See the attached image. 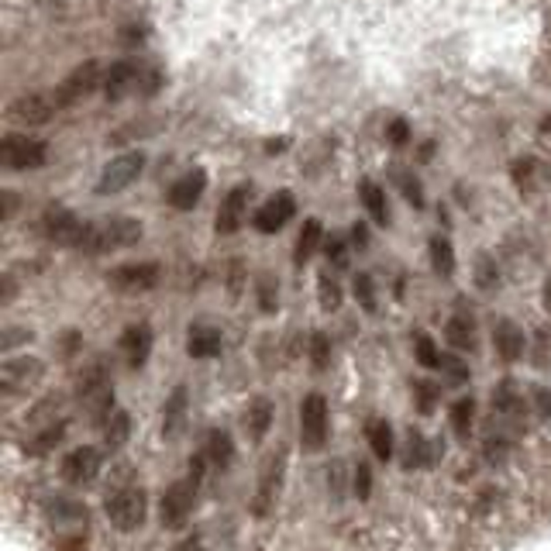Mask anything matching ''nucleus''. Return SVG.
Listing matches in <instances>:
<instances>
[{
  "mask_svg": "<svg viewBox=\"0 0 551 551\" xmlns=\"http://www.w3.org/2000/svg\"><path fill=\"white\" fill-rule=\"evenodd\" d=\"M142 235H145V224L138 218H125V214L87 220L80 252H87V255H104V252H117V248H132V245L142 242Z\"/></svg>",
  "mask_w": 551,
  "mask_h": 551,
  "instance_id": "obj_1",
  "label": "nucleus"
},
{
  "mask_svg": "<svg viewBox=\"0 0 551 551\" xmlns=\"http://www.w3.org/2000/svg\"><path fill=\"white\" fill-rule=\"evenodd\" d=\"M104 510H108V521L121 530V534H132V530L142 528L145 517H149V493H145L138 483L117 486L114 493H108Z\"/></svg>",
  "mask_w": 551,
  "mask_h": 551,
  "instance_id": "obj_2",
  "label": "nucleus"
},
{
  "mask_svg": "<svg viewBox=\"0 0 551 551\" xmlns=\"http://www.w3.org/2000/svg\"><path fill=\"white\" fill-rule=\"evenodd\" d=\"M0 162H4V169H11V173L42 169L45 162H48V145H45L42 138L11 132V134H4V142H0Z\"/></svg>",
  "mask_w": 551,
  "mask_h": 551,
  "instance_id": "obj_3",
  "label": "nucleus"
},
{
  "mask_svg": "<svg viewBox=\"0 0 551 551\" xmlns=\"http://www.w3.org/2000/svg\"><path fill=\"white\" fill-rule=\"evenodd\" d=\"M331 435V410L324 393H307L300 400V444L307 452H321Z\"/></svg>",
  "mask_w": 551,
  "mask_h": 551,
  "instance_id": "obj_4",
  "label": "nucleus"
},
{
  "mask_svg": "<svg viewBox=\"0 0 551 551\" xmlns=\"http://www.w3.org/2000/svg\"><path fill=\"white\" fill-rule=\"evenodd\" d=\"M197 489H200L197 479L186 476V479H176V483L162 493V504H159V521H162V528L176 530L190 521V513L197 507Z\"/></svg>",
  "mask_w": 551,
  "mask_h": 551,
  "instance_id": "obj_5",
  "label": "nucleus"
},
{
  "mask_svg": "<svg viewBox=\"0 0 551 551\" xmlns=\"http://www.w3.org/2000/svg\"><path fill=\"white\" fill-rule=\"evenodd\" d=\"M93 90H104V69H100V63H80V66L69 73L66 80L56 87V104H59V110L63 108H76V104H83Z\"/></svg>",
  "mask_w": 551,
  "mask_h": 551,
  "instance_id": "obj_6",
  "label": "nucleus"
},
{
  "mask_svg": "<svg viewBox=\"0 0 551 551\" xmlns=\"http://www.w3.org/2000/svg\"><path fill=\"white\" fill-rule=\"evenodd\" d=\"M42 375H45L42 358H35V355H14V358H7L0 366V393H4V400L22 397Z\"/></svg>",
  "mask_w": 551,
  "mask_h": 551,
  "instance_id": "obj_7",
  "label": "nucleus"
},
{
  "mask_svg": "<svg viewBox=\"0 0 551 551\" xmlns=\"http://www.w3.org/2000/svg\"><path fill=\"white\" fill-rule=\"evenodd\" d=\"M142 169H145V152H125L117 155V159H110L108 166H104V173L97 179V197H114V194H121V190H128L132 183H138L142 176Z\"/></svg>",
  "mask_w": 551,
  "mask_h": 551,
  "instance_id": "obj_8",
  "label": "nucleus"
},
{
  "mask_svg": "<svg viewBox=\"0 0 551 551\" xmlns=\"http://www.w3.org/2000/svg\"><path fill=\"white\" fill-rule=\"evenodd\" d=\"M283 479H287V452H272L259 469V486H255V496H252L255 517H265L272 510V504L283 493Z\"/></svg>",
  "mask_w": 551,
  "mask_h": 551,
  "instance_id": "obj_9",
  "label": "nucleus"
},
{
  "mask_svg": "<svg viewBox=\"0 0 551 551\" xmlns=\"http://www.w3.org/2000/svg\"><path fill=\"white\" fill-rule=\"evenodd\" d=\"M39 231L42 238L56 245H66V248H80L83 242V231H87V220H80L69 207H45V214L39 218Z\"/></svg>",
  "mask_w": 551,
  "mask_h": 551,
  "instance_id": "obj_10",
  "label": "nucleus"
},
{
  "mask_svg": "<svg viewBox=\"0 0 551 551\" xmlns=\"http://www.w3.org/2000/svg\"><path fill=\"white\" fill-rule=\"evenodd\" d=\"M100 469H104V455H100V448H93V444H80V448L66 452V459H63V465H59V476H63V483L66 486L83 489V486L97 483Z\"/></svg>",
  "mask_w": 551,
  "mask_h": 551,
  "instance_id": "obj_11",
  "label": "nucleus"
},
{
  "mask_svg": "<svg viewBox=\"0 0 551 551\" xmlns=\"http://www.w3.org/2000/svg\"><path fill=\"white\" fill-rule=\"evenodd\" d=\"M59 110L52 93H22L7 104V121L22 125V128H42L52 121V114Z\"/></svg>",
  "mask_w": 551,
  "mask_h": 551,
  "instance_id": "obj_12",
  "label": "nucleus"
},
{
  "mask_svg": "<svg viewBox=\"0 0 551 551\" xmlns=\"http://www.w3.org/2000/svg\"><path fill=\"white\" fill-rule=\"evenodd\" d=\"M159 280H162L159 263H125L108 272V287L117 293H149L159 287Z\"/></svg>",
  "mask_w": 551,
  "mask_h": 551,
  "instance_id": "obj_13",
  "label": "nucleus"
},
{
  "mask_svg": "<svg viewBox=\"0 0 551 551\" xmlns=\"http://www.w3.org/2000/svg\"><path fill=\"white\" fill-rule=\"evenodd\" d=\"M293 214H297V200H293L289 190H280V194H272V197L255 211L252 224H255V231H263V235H276V231H283L289 220H293Z\"/></svg>",
  "mask_w": 551,
  "mask_h": 551,
  "instance_id": "obj_14",
  "label": "nucleus"
},
{
  "mask_svg": "<svg viewBox=\"0 0 551 551\" xmlns=\"http://www.w3.org/2000/svg\"><path fill=\"white\" fill-rule=\"evenodd\" d=\"M248 197H252V186L248 183H238V186H231L224 194L218 214H214V231L218 235H235L242 228L245 214H248Z\"/></svg>",
  "mask_w": 551,
  "mask_h": 551,
  "instance_id": "obj_15",
  "label": "nucleus"
},
{
  "mask_svg": "<svg viewBox=\"0 0 551 551\" xmlns=\"http://www.w3.org/2000/svg\"><path fill=\"white\" fill-rule=\"evenodd\" d=\"M121 352H125V362L132 366V369H142L145 362H149V355H152V345H155V331L152 324H145V321H138V324H128V328L121 331Z\"/></svg>",
  "mask_w": 551,
  "mask_h": 551,
  "instance_id": "obj_16",
  "label": "nucleus"
},
{
  "mask_svg": "<svg viewBox=\"0 0 551 551\" xmlns=\"http://www.w3.org/2000/svg\"><path fill=\"white\" fill-rule=\"evenodd\" d=\"M207 194V173L203 169H190V173H183V176L166 190V203L173 207V211H194L200 200Z\"/></svg>",
  "mask_w": 551,
  "mask_h": 551,
  "instance_id": "obj_17",
  "label": "nucleus"
},
{
  "mask_svg": "<svg viewBox=\"0 0 551 551\" xmlns=\"http://www.w3.org/2000/svg\"><path fill=\"white\" fill-rule=\"evenodd\" d=\"M142 83V69L134 66L132 59H121L104 73V97L108 100H125L132 90H138Z\"/></svg>",
  "mask_w": 551,
  "mask_h": 551,
  "instance_id": "obj_18",
  "label": "nucleus"
},
{
  "mask_svg": "<svg viewBox=\"0 0 551 551\" xmlns=\"http://www.w3.org/2000/svg\"><path fill=\"white\" fill-rule=\"evenodd\" d=\"M493 349H496V355L504 358V362H517L521 355H524V349H528V338H524V328L521 324H513V321H496L493 324Z\"/></svg>",
  "mask_w": 551,
  "mask_h": 551,
  "instance_id": "obj_19",
  "label": "nucleus"
},
{
  "mask_svg": "<svg viewBox=\"0 0 551 551\" xmlns=\"http://www.w3.org/2000/svg\"><path fill=\"white\" fill-rule=\"evenodd\" d=\"M224 349V334L214 324H190L186 331V355L190 358H218Z\"/></svg>",
  "mask_w": 551,
  "mask_h": 551,
  "instance_id": "obj_20",
  "label": "nucleus"
},
{
  "mask_svg": "<svg viewBox=\"0 0 551 551\" xmlns=\"http://www.w3.org/2000/svg\"><path fill=\"white\" fill-rule=\"evenodd\" d=\"M48 521H56L69 534H83V528H87V507L76 504V500H66V496H56V500H48Z\"/></svg>",
  "mask_w": 551,
  "mask_h": 551,
  "instance_id": "obj_21",
  "label": "nucleus"
},
{
  "mask_svg": "<svg viewBox=\"0 0 551 551\" xmlns=\"http://www.w3.org/2000/svg\"><path fill=\"white\" fill-rule=\"evenodd\" d=\"M444 338H448L452 349L472 352V349H476V317H472L469 310L459 307L452 317H448V324H444Z\"/></svg>",
  "mask_w": 551,
  "mask_h": 551,
  "instance_id": "obj_22",
  "label": "nucleus"
},
{
  "mask_svg": "<svg viewBox=\"0 0 551 551\" xmlns=\"http://www.w3.org/2000/svg\"><path fill=\"white\" fill-rule=\"evenodd\" d=\"M203 459L220 465V469H228V465L235 462V438H231V431L211 427V431L203 435Z\"/></svg>",
  "mask_w": 551,
  "mask_h": 551,
  "instance_id": "obj_23",
  "label": "nucleus"
},
{
  "mask_svg": "<svg viewBox=\"0 0 551 551\" xmlns=\"http://www.w3.org/2000/svg\"><path fill=\"white\" fill-rule=\"evenodd\" d=\"M321 238H324V224L317 218H307L304 220V228H300V235H297V248H293V265L297 269H304V265L317 255V248H321Z\"/></svg>",
  "mask_w": 551,
  "mask_h": 551,
  "instance_id": "obj_24",
  "label": "nucleus"
},
{
  "mask_svg": "<svg viewBox=\"0 0 551 551\" xmlns=\"http://www.w3.org/2000/svg\"><path fill=\"white\" fill-rule=\"evenodd\" d=\"M272 420H276V407H272V400H252L248 403V410H245V431H248V438L252 441H263L269 435V427H272Z\"/></svg>",
  "mask_w": 551,
  "mask_h": 551,
  "instance_id": "obj_25",
  "label": "nucleus"
},
{
  "mask_svg": "<svg viewBox=\"0 0 551 551\" xmlns=\"http://www.w3.org/2000/svg\"><path fill=\"white\" fill-rule=\"evenodd\" d=\"M186 407H190V397H186V386H176L169 400L162 403V435L166 438H176L183 431V420H186Z\"/></svg>",
  "mask_w": 551,
  "mask_h": 551,
  "instance_id": "obj_26",
  "label": "nucleus"
},
{
  "mask_svg": "<svg viewBox=\"0 0 551 551\" xmlns=\"http://www.w3.org/2000/svg\"><path fill=\"white\" fill-rule=\"evenodd\" d=\"M66 438V420H52V424H45V427H39L31 438L24 441V455H31V459H42V455H48L59 441Z\"/></svg>",
  "mask_w": 551,
  "mask_h": 551,
  "instance_id": "obj_27",
  "label": "nucleus"
},
{
  "mask_svg": "<svg viewBox=\"0 0 551 551\" xmlns=\"http://www.w3.org/2000/svg\"><path fill=\"white\" fill-rule=\"evenodd\" d=\"M358 197H362V203H366V211H369V218L375 220V224H390V203H386V190L375 183V179H362L358 183Z\"/></svg>",
  "mask_w": 551,
  "mask_h": 551,
  "instance_id": "obj_28",
  "label": "nucleus"
},
{
  "mask_svg": "<svg viewBox=\"0 0 551 551\" xmlns=\"http://www.w3.org/2000/svg\"><path fill=\"white\" fill-rule=\"evenodd\" d=\"M366 438H369V448H373V455L379 459V462H390V459H393L397 441H393V427H390V420L373 418L369 420V427H366Z\"/></svg>",
  "mask_w": 551,
  "mask_h": 551,
  "instance_id": "obj_29",
  "label": "nucleus"
},
{
  "mask_svg": "<svg viewBox=\"0 0 551 551\" xmlns=\"http://www.w3.org/2000/svg\"><path fill=\"white\" fill-rule=\"evenodd\" d=\"M100 435H104V448H110V452L125 448L128 438H132V414H128V410H114V414L100 424Z\"/></svg>",
  "mask_w": 551,
  "mask_h": 551,
  "instance_id": "obj_30",
  "label": "nucleus"
},
{
  "mask_svg": "<svg viewBox=\"0 0 551 551\" xmlns=\"http://www.w3.org/2000/svg\"><path fill=\"white\" fill-rule=\"evenodd\" d=\"M441 452H444L441 441H431V438H424L420 431H410V435H407V459H403V462L407 465H431V462H438Z\"/></svg>",
  "mask_w": 551,
  "mask_h": 551,
  "instance_id": "obj_31",
  "label": "nucleus"
},
{
  "mask_svg": "<svg viewBox=\"0 0 551 551\" xmlns=\"http://www.w3.org/2000/svg\"><path fill=\"white\" fill-rule=\"evenodd\" d=\"M427 252H431V269L438 272V276H455V248L452 242L444 238V235H435L431 242H427Z\"/></svg>",
  "mask_w": 551,
  "mask_h": 551,
  "instance_id": "obj_32",
  "label": "nucleus"
},
{
  "mask_svg": "<svg viewBox=\"0 0 551 551\" xmlns=\"http://www.w3.org/2000/svg\"><path fill=\"white\" fill-rule=\"evenodd\" d=\"M448 420H452V431H455V438H469V431H472V420H476V400L472 397H459L452 403V410H448Z\"/></svg>",
  "mask_w": 551,
  "mask_h": 551,
  "instance_id": "obj_33",
  "label": "nucleus"
},
{
  "mask_svg": "<svg viewBox=\"0 0 551 551\" xmlns=\"http://www.w3.org/2000/svg\"><path fill=\"white\" fill-rule=\"evenodd\" d=\"M414 355H418V362L424 369H441V362H444V355H441V349L435 345V338L427 331L414 334Z\"/></svg>",
  "mask_w": 551,
  "mask_h": 551,
  "instance_id": "obj_34",
  "label": "nucleus"
},
{
  "mask_svg": "<svg viewBox=\"0 0 551 551\" xmlns=\"http://www.w3.org/2000/svg\"><path fill=\"white\" fill-rule=\"evenodd\" d=\"M493 407L500 414H517L524 407V393H517V383L513 379H504L496 390H493Z\"/></svg>",
  "mask_w": 551,
  "mask_h": 551,
  "instance_id": "obj_35",
  "label": "nucleus"
},
{
  "mask_svg": "<svg viewBox=\"0 0 551 551\" xmlns=\"http://www.w3.org/2000/svg\"><path fill=\"white\" fill-rule=\"evenodd\" d=\"M307 358H310V366H314V373H324L331 366V338L324 331H314V334H310Z\"/></svg>",
  "mask_w": 551,
  "mask_h": 551,
  "instance_id": "obj_36",
  "label": "nucleus"
},
{
  "mask_svg": "<svg viewBox=\"0 0 551 551\" xmlns=\"http://www.w3.org/2000/svg\"><path fill=\"white\" fill-rule=\"evenodd\" d=\"M317 304H321V310H328V314L341 307V287H338V280L328 276V272L317 276Z\"/></svg>",
  "mask_w": 551,
  "mask_h": 551,
  "instance_id": "obj_37",
  "label": "nucleus"
},
{
  "mask_svg": "<svg viewBox=\"0 0 551 551\" xmlns=\"http://www.w3.org/2000/svg\"><path fill=\"white\" fill-rule=\"evenodd\" d=\"M476 287L483 289V293H493V289L500 287V269H496V263L489 255H483L476 263Z\"/></svg>",
  "mask_w": 551,
  "mask_h": 551,
  "instance_id": "obj_38",
  "label": "nucleus"
},
{
  "mask_svg": "<svg viewBox=\"0 0 551 551\" xmlns=\"http://www.w3.org/2000/svg\"><path fill=\"white\" fill-rule=\"evenodd\" d=\"M352 289H355V300L362 304V310H366V314H375V283H373V276L358 272Z\"/></svg>",
  "mask_w": 551,
  "mask_h": 551,
  "instance_id": "obj_39",
  "label": "nucleus"
},
{
  "mask_svg": "<svg viewBox=\"0 0 551 551\" xmlns=\"http://www.w3.org/2000/svg\"><path fill=\"white\" fill-rule=\"evenodd\" d=\"M255 289H259V310H263V314H276V307H280V287H276V280H272V276H263Z\"/></svg>",
  "mask_w": 551,
  "mask_h": 551,
  "instance_id": "obj_40",
  "label": "nucleus"
},
{
  "mask_svg": "<svg viewBox=\"0 0 551 551\" xmlns=\"http://www.w3.org/2000/svg\"><path fill=\"white\" fill-rule=\"evenodd\" d=\"M414 403H418L420 414H431L435 410V403H438V386L435 383H414Z\"/></svg>",
  "mask_w": 551,
  "mask_h": 551,
  "instance_id": "obj_41",
  "label": "nucleus"
},
{
  "mask_svg": "<svg viewBox=\"0 0 551 551\" xmlns=\"http://www.w3.org/2000/svg\"><path fill=\"white\" fill-rule=\"evenodd\" d=\"M324 252H328V263L334 265V269H345V265H349V242H345V238L331 235L328 245H324Z\"/></svg>",
  "mask_w": 551,
  "mask_h": 551,
  "instance_id": "obj_42",
  "label": "nucleus"
},
{
  "mask_svg": "<svg viewBox=\"0 0 551 551\" xmlns=\"http://www.w3.org/2000/svg\"><path fill=\"white\" fill-rule=\"evenodd\" d=\"M386 138H390L393 149H403V145L410 142V125H407L403 117H393V121L386 125Z\"/></svg>",
  "mask_w": 551,
  "mask_h": 551,
  "instance_id": "obj_43",
  "label": "nucleus"
},
{
  "mask_svg": "<svg viewBox=\"0 0 551 551\" xmlns=\"http://www.w3.org/2000/svg\"><path fill=\"white\" fill-rule=\"evenodd\" d=\"M530 403H534V414L541 420H551V390L548 386H534L530 390Z\"/></svg>",
  "mask_w": 551,
  "mask_h": 551,
  "instance_id": "obj_44",
  "label": "nucleus"
},
{
  "mask_svg": "<svg viewBox=\"0 0 551 551\" xmlns=\"http://www.w3.org/2000/svg\"><path fill=\"white\" fill-rule=\"evenodd\" d=\"M400 190H403V197L410 200L414 207H424V190H420V183L410 173H400Z\"/></svg>",
  "mask_w": 551,
  "mask_h": 551,
  "instance_id": "obj_45",
  "label": "nucleus"
},
{
  "mask_svg": "<svg viewBox=\"0 0 551 551\" xmlns=\"http://www.w3.org/2000/svg\"><path fill=\"white\" fill-rule=\"evenodd\" d=\"M369 489H373V472H369L366 462H358L355 465V493H358V500H369Z\"/></svg>",
  "mask_w": 551,
  "mask_h": 551,
  "instance_id": "obj_46",
  "label": "nucleus"
},
{
  "mask_svg": "<svg viewBox=\"0 0 551 551\" xmlns=\"http://www.w3.org/2000/svg\"><path fill=\"white\" fill-rule=\"evenodd\" d=\"M441 373L448 375L452 383H465V379H469V369H465L459 358H448V355H444V362H441Z\"/></svg>",
  "mask_w": 551,
  "mask_h": 551,
  "instance_id": "obj_47",
  "label": "nucleus"
},
{
  "mask_svg": "<svg viewBox=\"0 0 551 551\" xmlns=\"http://www.w3.org/2000/svg\"><path fill=\"white\" fill-rule=\"evenodd\" d=\"M31 338H35V334H31V331H24V328H4V341H0V345H4V352H11L14 345L31 341Z\"/></svg>",
  "mask_w": 551,
  "mask_h": 551,
  "instance_id": "obj_48",
  "label": "nucleus"
},
{
  "mask_svg": "<svg viewBox=\"0 0 551 551\" xmlns=\"http://www.w3.org/2000/svg\"><path fill=\"white\" fill-rule=\"evenodd\" d=\"M59 551H87V534H66L59 541Z\"/></svg>",
  "mask_w": 551,
  "mask_h": 551,
  "instance_id": "obj_49",
  "label": "nucleus"
},
{
  "mask_svg": "<svg viewBox=\"0 0 551 551\" xmlns=\"http://www.w3.org/2000/svg\"><path fill=\"white\" fill-rule=\"evenodd\" d=\"M14 211H18V194L14 190H4V220L14 218Z\"/></svg>",
  "mask_w": 551,
  "mask_h": 551,
  "instance_id": "obj_50",
  "label": "nucleus"
},
{
  "mask_svg": "<svg viewBox=\"0 0 551 551\" xmlns=\"http://www.w3.org/2000/svg\"><path fill=\"white\" fill-rule=\"evenodd\" d=\"M173 551H203V541H200L197 534H186Z\"/></svg>",
  "mask_w": 551,
  "mask_h": 551,
  "instance_id": "obj_51",
  "label": "nucleus"
},
{
  "mask_svg": "<svg viewBox=\"0 0 551 551\" xmlns=\"http://www.w3.org/2000/svg\"><path fill=\"white\" fill-rule=\"evenodd\" d=\"M352 238H355V242H358V245H366V242H369V231H366V224H355Z\"/></svg>",
  "mask_w": 551,
  "mask_h": 551,
  "instance_id": "obj_52",
  "label": "nucleus"
},
{
  "mask_svg": "<svg viewBox=\"0 0 551 551\" xmlns=\"http://www.w3.org/2000/svg\"><path fill=\"white\" fill-rule=\"evenodd\" d=\"M541 304H545V310L551 314V280H545V287H541Z\"/></svg>",
  "mask_w": 551,
  "mask_h": 551,
  "instance_id": "obj_53",
  "label": "nucleus"
}]
</instances>
